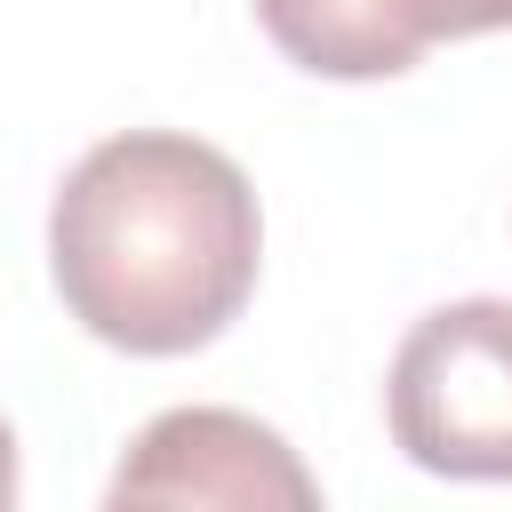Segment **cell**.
Returning a JSON list of instances; mask_svg holds the SVG:
<instances>
[{
	"instance_id": "obj_6",
	"label": "cell",
	"mask_w": 512,
	"mask_h": 512,
	"mask_svg": "<svg viewBox=\"0 0 512 512\" xmlns=\"http://www.w3.org/2000/svg\"><path fill=\"white\" fill-rule=\"evenodd\" d=\"M16 504V432H8V416H0V512Z\"/></svg>"
},
{
	"instance_id": "obj_5",
	"label": "cell",
	"mask_w": 512,
	"mask_h": 512,
	"mask_svg": "<svg viewBox=\"0 0 512 512\" xmlns=\"http://www.w3.org/2000/svg\"><path fill=\"white\" fill-rule=\"evenodd\" d=\"M424 40H464V32H504L512 24V0H408Z\"/></svg>"
},
{
	"instance_id": "obj_3",
	"label": "cell",
	"mask_w": 512,
	"mask_h": 512,
	"mask_svg": "<svg viewBox=\"0 0 512 512\" xmlns=\"http://www.w3.org/2000/svg\"><path fill=\"white\" fill-rule=\"evenodd\" d=\"M112 504H224V512H312L320 480L296 448L240 416V408H168L136 432L128 464L112 472Z\"/></svg>"
},
{
	"instance_id": "obj_4",
	"label": "cell",
	"mask_w": 512,
	"mask_h": 512,
	"mask_svg": "<svg viewBox=\"0 0 512 512\" xmlns=\"http://www.w3.org/2000/svg\"><path fill=\"white\" fill-rule=\"evenodd\" d=\"M256 24L320 80H392L432 48L408 0H256Z\"/></svg>"
},
{
	"instance_id": "obj_2",
	"label": "cell",
	"mask_w": 512,
	"mask_h": 512,
	"mask_svg": "<svg viewBox=\"0 0 512 512\" xmlns=\"http://www.w3.org/2000/svg\"><path fill=\"white\" fill-rule=\"evenodd\" d=\"M384 416L408 464L448 480H512V304L464 296L424 312L392 352Z\"/></svg>"
},
{
	"instance_id": "obj_1",
	"label": "cell",
	"mask_w": 512,
	"mask_h": 512,
	"mask_svg": "<svg viewBox=\"0 0 512 512\" xmlns=\"http://www.w3.org/2000/svg\"><path fill=\"white\" fill-rule=\"evenodd\" d=\"M264 216L232 152L128 128L104 136L48 208V272L64 312L136 360L200 352L256 296Z\"/></svg>"
}]
</instances>
